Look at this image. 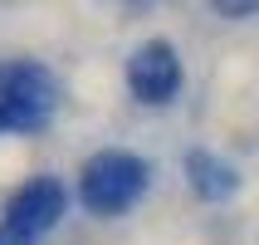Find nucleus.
I'll list each match as a JSON object with an SVG mask.
<instances>
[{
    "label": "nucleus",
    "mask_w": 259,
    "mask_h": 245,
    "mask_svg": "<svg viewBox=\"0 0 259 245\" xmlns=\"http://www.w3.org/2000/svg\"><path fill=\"white\" fill-rule=\"evenodd\" d=\"M186 177H191V191H196L201 201H225V196H235V187H240L235 167L210 157V152H191L186 157Z\"/></svg>",
    "instance_id": "39448f33"
},
{
    "label": "nucleus",
    "mask_w": 259,
    "mask_h": 245,
    "mask_svg": "<svg viewBox=\"0 0 259 245\" xmlns=\"http://www.w3.org/2000/svg\"><path fill=\"white\" fill-rule=\"evenodd\" d=\"M0 245H34V240H29V235H20V231H10V226L0 221Z\"/></svg>",
    "instance_id": "423d86ee"
},
{
    "label": "nucleus",
    "mask_w": 259,
    "mask_h": 245,
    "mask_svg": "<svg viewBox=\"0 0 259 245\" xmlns=\"http://www.w3.org/2000/svg\"><path fill=\"white\" fill-rule=\"evenodd\" d=\"M259 5H215V15H254Z\"/></svg>",
    "instance_id": "0eeeda50"
},
{
    "label": "nucleus",
    "mask_w": 259,
    "mask_h": 245,
    "mask_svg": "<svg viewBox=\"0 0 259 245\" xmlns=\"http://www.w3.org/2000/svg\"><path fill=\"white\" fill-rule=\"evenodd\" d=\"M64 98V88H59V74L34 64V59H10V64H0V103L15 108V113H25L29 123H49Z\"/></svg>",
    "instance_id": "f03ea898"
},
{
    "label": "nucleus",
    "mask_w": 259,
    "mask_h": 245,
    "mask_svg": "<svg viewBox=\"0 0 259 245\" xmlns=\"http://www.w3.org/2000/svg\"><path fill=\"white\" fill-rule=\"evenodd\" d=\"M147 191V162L137 152H93L78 172V196L93 216H122L137 196Z\"/></svg>",
    "instance_id": "f257e3e1"
},
{
    "label": "nucleus",
    "mask_w": 259,
    "mask_h": 245,
    "mask_svg": "<svg viewBox=\"0 0 259 245\" xmlns=\"http://www.w3.org/2000/svg\"><path fill=\"white\" fill-rule=\"evenodd\" d=\"M64 211H69L64 182L59 177H29L25 187L10 196V206H5V226L29 235V240H39L44 231H54L59 221H64Z\"/></svg>",
    "instance_id": "7ed1b4c3"
},
{
    "label": "nucleus",
    "mask_w": 259,
    "mask_h": 245,
    "mask_svg": "<svg viewBox=\"0 0 259 245\" xmlns=\"http://www.w3.org/2000/svg\"><path fill=\"white\" fill-rule=\"evenodd\" d=\"M127 88L137 103H166L181 88V59L166 40H147L127 59Z\"/></svg>",
    "instance_id": "20e7f679"
}]
</instances>
